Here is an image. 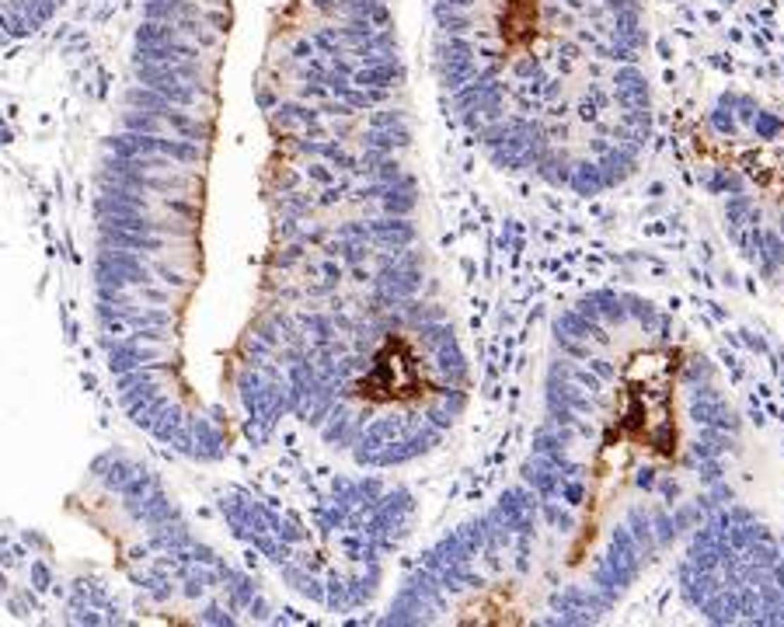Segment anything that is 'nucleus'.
Masks as SVG:
<instances>
[{
    "label": "nucleus",
    "mask_w": 784,
    "mask_h": 627,
    "mask_svg": "<svg viewBox=\"0 0 784 627\" xmlns=\"http://www.w3.org/2000/svg\"><path fill=\"white\" fill-rule=\"evenodd\" d=\"M443 4H457L460 7V4H471V0H443Z\"/></svg>",
    "instance_id": "7ed1b4c3"
},
{
    "label": "nucleus",
    "mask_w": 784,
    "mask_h": 627,
    "mask_svg": "<svg viewBox=\"0 0 784 627\" xmlns=\"http://www.w3.org/2000/svg\"><path fill=\"white\" fill-rule=\"evenodd\" d=\"M345 7H349L352 14H373V11H377V0H349Z\"/></svg>",
    "instance_id": "f03ea898"
},
{
    "label": "nucleus",
    "mask_w": 784,
    "mask_h": 627,
    "mask_svg": "<svg viewBox=\"0 0 784 627\" xmlns=\"http://www.w3.org/2000/svg\"><path fill=\"white\" fill-rule=\"evenodd\" d=\"M161 122H164L161 115L143 112V109H133V112H126V115H122V126H126L129 133H154V136H157Z\"/></svg>",
    "instance_id": "f257e3e1"
}]
</instances>
